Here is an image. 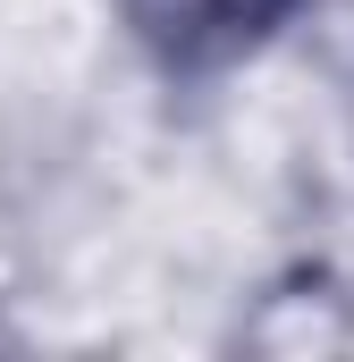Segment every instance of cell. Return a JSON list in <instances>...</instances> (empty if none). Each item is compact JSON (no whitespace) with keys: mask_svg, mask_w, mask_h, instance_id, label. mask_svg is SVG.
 <instances>
[{"mask_svg":"<svg viewBox=\"0 0 354 362\" xmlns=\"http://www.w3.org/2000/svg\"><path fill=\"white\" fill-rule=\"evenodd\" d=\"M304 8L312 0H118V34L161 85H219L262 68Z\"/></svg>","mask_w":354,"mask_h":362,"instance_id":"cell-1","label":"cell"},{"mask_svg":"<svg viewBox=\"0 0 354 362\" xmlns=\"http://www.w3.org/2000/svg\"><path fill=\"white\" fill-rule=\"evenodd\" d=\"M346 135H354V76H346Z\"/></svg>","mask_w":354,"mask_h":362,"instance_id":"cell-2","label":"cell"}]
</instances>
